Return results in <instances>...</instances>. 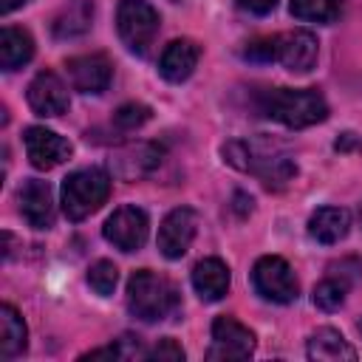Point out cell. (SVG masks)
Here are the masks:
<instances>
[{
	"label": "cell",
	"mask_w": 362,
	"mask_h": 362,
	"mask_svg": "<svg viewBox=\"0 0 362 362\" xmlns=\"http://www.w3.org/2000/svg\"><path fill=\"white\" fill-rule=\"evenodd\" d=\"M257 107L263 116L294 130L311 127L328 116V105L314 88H266L257 96Z\"/></svg>",
	"instance_id": "cell-1"
},
{
	"label": "cell",
	"mask_w": 362,
	"mask_h": 362,
	"mask_svg": "<svg viewBox=\"0 0 362 362\" xmlns=\"http://www.w3.org/2000/svg\"><path fill=\"white\" fill-rule=\"evenodd\" d=\"M223 158L232 167L260 178L266 189H283L297 175L294 161L266 141H229L223 144Z\"/></svg>",
	"instance_id": "cell-2"
},
{
	"label": "cell",
	"mask_w": 362,
	"mask_h": 362,
	"mask_svg": "<svg viewBox=\"0 0 362 362\" xmlns=\"http://www.w3.org/2000/svg\"><path fill=\"white\" fill-rule=\"evenodd\" d=\"M127 308L133 317L156 322L178 311V291L164 274L139 269L127 280Z\"/></svg>",
	"instance_id": "cell-3"
},
{
	"label": "cell",
	"mask_w": 362,
	"mask_h": 362,
	"mask_svg": "<svg viewBox=\"0 0 362 362\" xmlns=\"http://www.w3.org/2000/svg\"><path fill=\"white\" fill-rule=\"evenodd\" d=\"M110 195V175L99 167H85L62 181V212L68 221H85Z\"/></svg>",
	"instance_id": "cell-4"
},
{
	"label": "cell",
	"mask_w": 362,
	"mask_h": 362,
	"mask_svg": "<svg viewBox=\"0 0 362 362\" xmlns=\"http://www.w3.org/2000/svg\"><path fill=\"white\" fill-rule=\"evenodd\" d=\"M116 31L133 54L144 57L150 54V45L156 42L158 34V11L144 0H119Z\"/></svg>",
	"instance_id": "cell-5"
},
{
	"label": "cell",
	"mask_w": 362,
	"mask_h": 362,
	"mask_svg": "<svg viewBox=\"0 0 362 362\" xmlns=\"http://www.w3.org/2000/svg\"><path fill=\"white\" fill-rule=\"evenodd\" d=\"M252 286L269 303H291V300H297V291H300V283H297L291 266L277 255H263L255 263Z\"/></svg>",
	"instance_id": "cell-6"
},
{
	"label": "cell",
	"mask_w": 362,
	"mask_h": 362,
	"mask_svg": "<svg viewBox=\"0 0 362 362\" xmlns=\"http://www.w3.org/2000/svg\"><path fill=\"white\" fill-rule=\"evenodd\" d=\"M272 62H280L291 74H308L317 62V37L305 28L274 34L272 37Z\"/></svg>",
	"instance_id": "cell-7"
},
{
	"label": "cell",
	"mask_w": 362,
	"mask_h": 362,
	"mask_svg": "<svg viewBox=\"0 0 362 362\" xmlns=\"http://www.w3.org/2000/svg\"><path fill=\"white\" fill-rule=\"evenodd\" d=\"M147 232H150V221H147V212L127 204V206H119L102 226V235L107 243H113L119 252H139L147 240Z\"/></svg>",
	"instance_id": "cell-8"
},
{
	"label": "cell",
	"mask_w": 362,
	"mask_h": 362,
	"mask_svg": "<svg viewBox=\"0 0 362 362\" xmlns=\"http://www.w3.org/2000/svg\"><path fill=\"white\" fill-rule=\"evenodd\" d=\"M255 354V334L240 325L235 317H218L212 322V348L206 351V359L229 362V359H249Z\"/></svg>",
	"instance_id": "cell-9"
},
{
	"label": "cell",
	"mask_w": 362,
	"mask_h": 362,
	"mask_svg": "<svg viewBox=\"0 0 362 362\" xmlns=\"http://www.w3.org/2000/svg\"><path fill=\"white\" fill-rule=\"evenodd\" d=\"M198 229V215L189 206H178L173 212H167V218L158 226V252L167 260H178L187 255L192 238Z\"/></svg>",
	"instance_id": "cell-10"
},
{
	"label": "cell",
	"mask_w": 362,
	"mask_h": 362,
	"mask_svg": "<svg viewBox=\"0 0 362 362\" xmlns=\"http://www.w3.org/2000/svg\"><path fill=\"white\" fill-rule=\"evenodd\" d=\"M68 79L79 93H102L113 79V62L107 54H79L65 62Z\"/></svg>",
	"instance_id": "cell-11"
},
{
	"label": "cell",
	"mask_w": 362,
	"mask_h": 362,
	"mask_svg": "<svg viewBox=\"0 0 362 362\" xmlns=\"http://www.w3.org/2000/svg\"><path fill=\"white\" fill-rule=\"evenodd\" d=\"M23 141H25L28 161H31L37 170H54V167H59L62 161H68L71 153H74V147H71L68 139H62L59 133H54V130H48V127H37V124L25 130Z\"/></svg>",
	"instance_id": "cell-12"
},
{
	"label": "cell",
	"mask_w": 362,
	"mask_h": 362,
	"mask_svg": "<svg viewBox=\"0 0 362 362\" xmlns=\"http://www.w3.org/2000/svg\"><path fill=\"white\" fill-rule=\"evenodd\" d=\"M25 99L37 116H62L68 110V88L54 71H40L25 90Z\"/></svg>",
	"instance_id": "cell-13"
},
{
	"label": "cell",
	"mask_w": 362,
	"mask_h": 362,
	"mask_svg": "<svg viewBox=\"0 0 362 362\" xmlns=\"http://www.w3.org/2000/svg\"><path fill=\"white\" fill-rule=\"evenodd\" d=\"M17 201H20V215L25 218V223L31 229L54 226V192H51L48 181L28 178L17 192Z\"/></svg>",
	"instance_id": "cell-14"
},
{
	"label": "cell",
	"mask_w": 362,
	"mask_h": 362,
	"mask_svg": "<svg viewBox=\"0 0 362 362\" xmlns=\"http://www.w3.org/2000/svg\"><path fill=\"white\" fill-rule=\"evenodd\" d=\"M356 272H359V263L356 260H339V263H331L328 266V277L314 286V305L322 308V311H334L345 303V294L351 288V283L356 280Z\"/></svg>",
	"instance_id": "cell-15"
},
{
	"label": "cell",
	"mask_w": 362,
	"mask_h": 362,
	"mask_svg": "<svg viewBox=\"0 0 362 362\" xmlns=\"http://www.w3.org/2000/svg\"><path fill=\"white\" fill-rule=\"evenodd\" d=\"M198 59H201L198 42H192V40H173L164 48L161 59H158V74L167 82H184V79L192 76Z\"/></svg>",
	"instance_id": "cell-16"
},
{
	"label": "cell",
	"mask_w": 362,
	"mask_h": 362,
	"mask_svg": "<svg viewBox=\"0 0 362 362\" xmlns=\"http://www.w3.org/2000/svg\"><path fill=\"white\" fill-rule=\"evenodd\" d=\"M229 266L221 257H204L192 266V288L204 303H218L229 291Z\"/></svg>",
	"instance_id": "cell-17"
},
{
	"label": "cell",
	"mask_w": 362,
	"mask_h": 362,
	"mask_svg": "<svg viewBox=\"0 0 362 362\" xmlns=\"http://www.w3.org/2000/svg\"><path fill=\"white\" fill-rule=\"evenodd\" d=\"M351 229V212L342 206H322L308 218V235L317 243H339Z\"/></svg>",
	"instance_id": "cell-18"
},
{
	"label": "cell",
	"mask_w": 362,
	"mask_h": 362,
	"mask_svg": "<svg viewBox=\"0 0 362 362\" xmlns=\"http://www.w3.org/2000/svg\"><path fill=\"white\" fill-rule=\"evenodd\" d=\"M308 359H320V362H354L356 359V348L337 331V328H317L308 337V348H305Z\"/></svg>",
	"instance_id": "cell-19"
},
{
	"label": "cell",
	"mask_w": 362,
	"mask_h": 362,
	"mask_svg": "<svg viewBox=\"0 0 362 362\" xmlns=\"http://www.w3.org/2000/svg\"><path fill=\"white\" fill-rule=\"evenodd\" d=\"M90 20H93V0H68L57 11L51 31L59 40H71V37L85 34L90 28Z\"/></svg>",
	"instance_id": "cell-20"
},
{
	"label": "cell",
	"mask_w": 362,
	"mask_h": 362,
	"mask_svg": "<svg viewBox=\"0 0 362 362\" xmlns=\"http://www.w3.org/2000/svg\"><path fill=\"white\" fill-rule=\"evenodd\" d=\"M34 57V40L25 28L6 25L0 31V68L3 71H17Z\"/></svg>",
	"instance_id": "cell-21"
},
{
	"label": "cell",
	"mask_w": 362,
	"mask_h": 362,
	"mask_svg": "<svg viewBox=\"0 0 362 362\" xmlns=\"http://www.w3.org/2000/svg\"><path fill=\"white\" fill-rule=\"evenodd\" d=\"M25 345H28V331H25L23 317L17 314L14 305L3 303V308H0V356L14 359L25 351Z\"/></svg>",
	"instance_id": "cell-22"
},
{
	"label": "cell",
	"mask_w": 362,
	"mask_h": 362,
	"mask_svg": "<svg viewBox=\"0 0 362 362\" xmlns=\"http://www.w3.org/2000/svg\"><path fill=\"white\" fill-rule=\"evenodd\" d=\"M158 161H161V150L156 144H136L127 153L116 156L119 175H124V178H139V175L150 173Z\"/></svg>",
	"instance_id": "cell-23"
},
{
	"label": "cell",
	"mask_w": 362,
	"mask_h": 362,
	"mask_svg": "<svg viewBox=\"0 0 362 362\" xmlns=\"http://www.w3.org/2000/svg\"><path fill=\"white\" fill-rule=\"evenodd\" d=\"M342 11V0H291V14L308 23H331Z\"/></svg>",
	"instance_id": "cell-24"
},
{
	"label": "cell",
	"mask_w": 362,
	"mask_h": 362,
	"mask_svg": "<svg viewBox=\"0 0 362 362\" xmlns=\"http://www.w3.org/2000/svg\"><path fill=\"white\" fill-rule=\"evenodd\" d=\"M116 280H119V269L113 266V260H96V263L88 269V286H90L99 297L113 294Z\"/></svg>",
	"instance_id": "cell-25"
},
{
	"label": "cell",
	"mask_w": 362,
	"mask_h": 362,
	"mask_svg": "<svg viewBox=\"0 0 362 362\" xmlns=\"http://www.w3.org/2000/svg\"><path fill=\"white\" fill-rule=\"evenodd\" d=\"M150 116H153V110H150L147 105H141V102H124L122 107H116L113 124H116L119 130L130 133V130H139L144 122H150Z\"/></svg>",
	"instance_id": "cell-26"
},
{
	"label": "cell",
	"mask_w": 362,
	"mask_h": 362,
	"mask_svg": "<svg viewBox=\"0 0 362 362\" xmlns=\"http://www.w3.org/2000/svg\"><path fill=\"white\" fill-rule=\"evenodd\" d=\"M144 359H158V362H184V351L175 339H161L156 348L147 351Z\"/></svg>",
	"instance_id": "cell-27"
},
{
	"label": "cell",
	"mask_w": 362,
	"mask_h": 362,
	"mask_svg": "<svg viewBox=\"0 0 362 362\" xmlns=\"http://www.w3.org/2000/svg\"><path fill=\"white\" fill-rule=\"evenodd\" d=\"M280 0H238V6L249 14H269Z\"/></svg>",
	"instance_id": "cell-28"
},
{
	"label": "cell",
	"mask_w": 362,
	"mask_h": 362,
	"mask_svg": "<svg viewBox=\"0 0 362 362\" xmlns=\"http://www.w3.org/2000/svg\"><path fill=\"white\" fill-rule=\"evenodd\" d=\"M25 3H28V0H3V3H0V11H3V14H11L14 8L25 6Z\"/></svg>",
	"instance_id": "cell-29"
},
{
	"label": "cell",
	"mask_w": 362,
	"mask_h": 362,
	"mask_svg": "<svg viewBox=\"0 0 362 362\" xmlns=\"http://www.w3.org/2000/svg\"><path fill=\"white\" fill-rule=\"evenodd\" d=\"M356 215H359V226H362V204H359V209H356Z\"/></svg>",
	"instance_id": "cell-30"
},
{
	"label": "cell",
	"mask_w": 362,
	"mask_h": 362,
	"mask_svg": "<svg viewBox=\"0 0 362 362\" xmlns=\"http://www.w3.org/2000/svg\"><path fill=\"white\" fill-rule=\"evenodd\" d=\"M359 331H362V322H359Z\"/></svg>",
	"instance_id": "cell-31"
},
{
	"label": "cell",
	"mask_w": 362,
	"mask_h": 362,
	"mask_svg": "<svg viewBox=\"0 0 362 362\" xmlns=\"http://www.w3.org/2000/svg\"><path fill=\"white\" fill-rule=\"evenodd\" d=\"M173 3H178V0H173Z\"/></svg>",
	"instance_id": "cell-32"
}]
</instances>
